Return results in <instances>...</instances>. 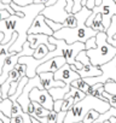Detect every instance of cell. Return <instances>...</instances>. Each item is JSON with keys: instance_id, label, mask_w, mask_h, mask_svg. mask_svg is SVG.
<instances>
[{"instance_id": "1", "label": "cell", "mask_w": 116, "mask_h": 123, "mask_svg": "<svg viewBox=\"0 0 116 123\" xmlns=\"http://www.w3.org/2000/svg\"><path fill=\"white\" fill-rule=\"evenodd\" d=\"M10 5L17 13L11 15L9 18L0 22V31L4 34V40L1 43H7L11 40L12 34L17 33L18 36L16 41L12 43V46L10 47V52L18 53L22 51L23 45L27 42L28 30L33 21L39 13H41V11L45 9V5L35 4V3L27 5V6H19L15 3H11Z\"/></svg>"}, {"instance_id": "2", "label": "cell", "mask_w": 116, "mask_h": 123, "mask_svg": "<svg viewBox=\"0 0 116 123\" xmlns=\"http://www.w3.org/2000/svg\"><path fill=\"white\" fill-rule=\"evenodd\" d=\"M77 13H79L77 27H75V28H62L58 31H54L52 36H54L56 39L64 40L67 43H74V42H84L85 43L90 37L96 36L98 31H96L91 27L86 25V21L91 16L92 10L87 9L86 6H82V9Z\"/></svg>"}, {"instance_id": "3", "label": "cell", "mask_w": 116, "mask_h": 123, "mask_svg": "<svg viewBox=\"0 0 116 123\" xmlns=\"http://www.w3.org/2000/svg\"><path fill=\"white\" fill-rule=\"evenodd\" d=\"M110 104L105 100L98 99L96 97H91V95H86L81 101L76 103L73 105V107L67 112V116L64 118V123H77V122H82L84 117L86 116V113L93 109L97 110L99 113H104L110 109Z\"/></svg>"}, {"instance_id": "4", "label": "cell", "mask_w": 116, "mask_h": 123, "mask_svg": "<svg viewBox=\"0 0 116 123\" xmlns=\"http://www.w3.org/2000/svg\"><path fill=\"white\" fill-rule=\"evenodd\" d=\"M97 48L86 49V54L90 58L91 64L94 67H102L116 55V47L108 42L106 31H98L96 35Z\"/></svg>"}, {"instance_id": "5", "label": "cell", "mask_w": 116, "mask_h": 123, "mask_svg": "<svg viewBox=\"0 0 116 123\" xmlns=\"http://www.w3.org/2000/svg\"><path fill=\"white\" fill-rule=\"evenodd\" d=\"M108 42L116 47V40L115 39H109L108 37ZM100 70H102L100 76H98V77H87V79H84V80L90 86H93L96 83H105L109 80H112V81L116 82V55L109 62V63L102 65Z\"/></svg>"}, {"instance_id": "6", "label": "cell", "mask_w": 116, "mask_h": 123, "mask_svg": "<svg viewBox=\"0 0 116 123\" xmlns=\"http://www.w3.org/2000/svg\"><path fill=\"white\" fill-rule=\"evenodd\" d=\"M65 7L67 0H57V3H54L53 5L45 6V9L41 11V15L57 23H64V21L69 16V12H67Z\"/></svg>"}, {"instance_id": "7", "label": "cell", "mask_w": 116, "mask_h": 123, "mask_svg": "<svg viewBox=\"0 0 116 123\" xmlns=\"http://www.w3.org/2000/svg\"><path fill=\"white\" fill-rule=\"evenodd\" d=\"M97 13H102V21L105 29L109 28L112 16H116V4L114 0H103L99 6H94L92 10V15L96 16Z\"/></svg>"}, {"instance_id": "8", "label": "cell", "mask_w": 116, "mask_h": 123, "mask_svg": "<svg viewBox=\"0 0 116 123\" xmlns=\"http://www.w3.org/2000/svg\"><path fill=\"white\" fill-rule=\"evenodd\" d=\"M29 98H30V101H36L50 111L53 110L54 100H53V98L51 97V94L48 93L47 89H39L38 87H35L30 91Z\"/></svg>"}, {"instance_id": "9", "label": "cell", "mask_w": 116, "mask_h": 123, "mask_svg": "<svg viewBox=\"0 0 116 123\" xmlns=\"http://www.w3.org/2000/svg\"><path fill=\"white\" fill-rule=\"evenodd\" d=\"M53 76H54V80L62 81L65 85H70L73 81L81 79L80 75L76 71H74L68 63H65L59 70H57L56 73H53Z\"/></svg>"}, {"instance_id": "10", "label": "cell", "mask_w": 116, "mask_h": 123, "mask_svg": "<svg viewBox=\"0 0 116 123\" xmlns=\"http://www.w3.org/2000/svg\"><path fill=\"white\" fill-rule=\"evenodd\" d=\"M65 63H67V60L62 55L51 58L50 60H46L45 63H42L38 67L36 74H40V73H56L57 70H59Z\"/></svg>"}, {"instance_id": "11", "label": "cell", "mask_w": 116, "mask_h": 123, "mask_svg": "<svg viewBox=\"0 0 116 123\" xmlns=\"http://www.w3.org/2000/svg\"><path fill=\"white\" fill-rule=\"evenodd\" d=\"M28 34H45V35H48V36H52L53 35V30L47 25L46 23V17L42 16L41 13H39L35 19L33 21L29 30H28Z\"/></svg>"}, {"instance_id": "12", "label": "cell", "mask_w": 116, "mask_h": 123, "mask_svg": "<svg viewBox=\"0 0 116 123\" xmlns=\"http://www.w3.org/2000/svg\"><path fill=\"white\" fill-rule=\"evenodd\" d=\"M27 41L29 42V46L35 49L39 45H46L51 51H54L56 49V45H52L48 41V35H45V34H28V37H27Z\"/></svg>"}, {"instance_id": "13", "label": "cell", "mask_w": 116, "mask_h": 123, "mask_svg": "<svg viewBox=\"0 0 116 123\" xmlns=\"http://www.w3.org/2000/svg\"><path fill=\"white\" fill-rule=\"evenodd\" d=\"M38 75L40 76V81H41V85H42L44 89L48 91L53 87H64L65 86L64 82L54 80L53 73H40Z\"/></svg>"}, {"instance_id": "14", "label": "cell", "mask_w": 116, "mask_h": 123, "mask_svg": "<svg viewBox=\"0 0 116 123\" xmlns=\"http://www.w3.org/2000/svg\"><path fill=\"white\" fill-rule=\"evenodd\" d=\"M76 73L80 75L81 79H87V77H98L102 75V70L100 67H94L91 63L85 64L82 69L76 70Z\"/></svg>"}, {"instance_id": "15", "label": "cell", "mask_w": 116, "mask_h": 123, "mask_svg": "<svg viewBox=\"0 0 116 123\" xmlns=\"http://www.w3.org/2000/svg\"><path fill=\"white\" fill-rule=\"evenodd\" d=\"M69 91H70V85H65L64 87H53L48 89V93L51 94L53 100H59V99H64L65 94Z\"/></svg>"}, {"instance_id": "16", "label": "cell", "mask_w": 116, "mask_h": 123, "mask_svg": "<svg viewBox=\"0 0 116 123\" xmlns=\"http://www.w3.org/2000/svg\"><path fill=\"white\" fill-rule=\"evenodd\" d=\"M33 104H34V111H33V113L30 115L32 117L36 118L38 121H40V119H41V118H44V117H47V115H48V111H50V110L45 109L42 105H40V104H39V103H36V101H33Z\"/></svg>"}, {"instance_id": "17", "label": "cell", "mask_w": 116, "mask_h": 123, "mask_svg": "<svg viewBox=\"0 0 116 123\" xmlns=\"http://www.w3.org/2000/svg\"><path fill=\"white\" fill-rule=\"evenodd\" d=\"M69 97H73V98H74V101H75V104H76V103L81 101V100L86 97V93H84L82 91H80V89H77V88L70 86V91L65 94L64 99H65V98H69Z\"/></svg>"}, {"instance_id": "18", "label": "cell", "mask_w": 116, "mask_h": 123, "mask_svg": "<svg viewBox=\"0 0 116 123\" xmlns=\"http://www.w3.org/2000/svg\"><path fill=\"white\" fill-rule=\"evenodd\" d=\"M79 24V13H69V16L67 17V19L63 23L64 28H75Z\"/></svg>"}, {"instance_id": "19", "label": "cell", "mask_w": 116, "mask_h": 123, "mask_svg": "<svg viewBox=\"0 0 116 123\" xmlns=\"http://www.w3.org/2000/svg\"><path fill=\"white\" fill-rule=\"evenodd\" d=\"M11 106H12V100L10 98L7 99H0V111L4 112L5 116L11 118Z\"/></svg>"}, {"instance_id": "20", "label": "cell", "mask_w": 116, "mask_h": 123, "mask_svg": "<svg viewBox=\"0 0 116 123\" xmlns=\"http://www.w3.org/2000/svg\"><path fill=\"white\" fill-rule=\"evenodd\" d=\"M91 28L96 31H106L105 27L103 25V21H102V13H97L94 19L91 23Z\"/></svg>"}, {"instance_id": "21", "label": "cell", "mask_w": 116, "mask_h": 123, "mask_svg": "<svg viewBox=\"0 0 116 123\" xmlns=\"http://www.w3.org/2000/svg\"><path fill=\"white\" fill-rule=\"evenodd\" d=\"M48 52H50V49H48V47H47L46 45H39V46L34 49L33 57H34L35 59H42V58H45V57L48 54Z\"/></svg>"}, {"instance_id": "22", "label": "cell", "mask_w": 116, "mask_h": 123, "mask_svg": "<svg viewBox=\"0 0 116 123\" xmlns=\"http://www.w3.org/2000/svg\"><path fill=\"white\" fill-rule=\"evenodd\" d=\"M28 81H29V77H27V76H24V77H22V79H21V81H19V83H18V87H17L16 93H15L13 95L9 97L12 101H16V100H17V98H18V97L21 95V93L23 92V88H24V86L28 83Z\"/></svg>"}, {"instance_id": "23", "label": "cell", "mask_w": 116, "mask_h": 123, "mask_svg": "<svg viewBox=\"0 0 116 123\" xmlns=\"http://www.w3.org/2000/svg\"><path fill=\"white\" fill-rule=\"evenodd\" d=\"M110 117H116V107H110L106 112L100 113V115H99V117L97 118L96 123H103V122L108 121Z\"/></svg>"}, {"instance_id": "24", "label": "cell", "mask_w": 116, "mask_h": 123, "mask_svg": "<svg viewBox=\"0 0 116 123\" xmlns=\"http://www.w3.org/2000/svg\"><path fill=\"white\" fill-rule=\"evenodd\" d=\"M99 115H100V113H99L97 110L91 109V110L86 113V116L84 117L82 123H96V121H97V118L99 117Z\"/></svg>"}, {"instance_id": "25", "label": "cell", "mask_w": 116, "mask_h": 123, "mask_svg": "<svg viewBox=\"0 0 116 123\" xmlns=\"http://www.w3.org/2000/svg\"><path fill=\"white\" fill-rule=\"evenodd\" d=\"M70 86H73V87H75V88H77V89L82 91L84 93H86V92H87V89H88V87H90V85H88L84 79H79V80L73 81V82L70 83Z\"/></svg>"}, {"instance_id": "26", "label": "cell", "mask_w": 116, "mask_h": 123, "mask_svg": "<svg viewBox=\"0 0 116 123\" xmlns=\"http://www.w3.org/2000/svg\"><path fill=\"white\" fill-rule=\"evenodd\" d=\"M75 104V101H74V98L73 97H69V98H65L64 100H63V104H62V110L61 111H65V112H68L71 107H73V105Z\"/></svg>"}, {"instance_id": "27", "label": "cell", "mask_w": 116, "mask_h": 123, "mask_svg": "<svg viewBox=\"0 0 116 123\" xmlns=\"http://www.w3.org/2000/svg\"><path fill=\"white\" fill-rule=\"evenodd\" d=\"M103 97L110 104L111 107H116V94H110V93H108V92L104 91L103 92Z\"/></svg>"}, {"instance_id": "28", "label": "cell", "mask_w": 116, "mask_h": 123, "mask_svg": "<svg viewBox=\"0 0 116 123\" xmlns=\"http://www.w3.org/2000/svg\"><path fill=\"white\" fill-rule=\"evenodd\" d=\"M4 4H11V3H15L19 6H27V5H30L34 3V0H1Z\"/></svg>"}, {"instance_id": "29", "label": "cell", "mask_w": 116, "mask_h": 123, "mask_svg": "<svg viewBox=\"0 0 116 123\" xmlns=\"http://www.w3.org/2000/svg\"><path fill=\"white\" fill-rule=\"evenodd\" d=\"M46 23H47V25L53 30V33H54V31H58L59 29H62V28H64V27H63V23H57V22H54V21H52V19H48V18H46Z\"/></svg>"}, {"instance_id": "30", "label": "cell", "mask_w": 116, "mask_h": 123, "mask_svg": "<svg viewBox=\"0 0 116 123\" xmlns=\"http://www.w3.org/2000/svg\"><path fill=\"white\" fill-rule=\"evenodd\" d=\"M92 48H97V41H96V36L90 37L86 42H85V49H92Z\"/></svg>"}, {"instance_id": "31", "label": "cell", "mask_w": 116, "mask_h": 123, "mask_svg": "<svg viewBox=\"0 0 116 123\" xmlns=\"http://www.w3.org/2000/svg\"><path fill=\"white\" fill-rule=\"evenodd\" d=\"M82 3L84 0H73V9H71V13H76L82 9Z\"/></svg>"}, {"instance_id": "32", "label": "cell", "mask_w": 116, "mask_h": 123, "mask_svg": "<svg viewBox=\"0 0 116 123\" xmlns=\"http://www.w3.org/2000/svg\"><path fill=\"white\" fill-rule=\"evenodd\" d=\"M57 112L51 110L48 111V115H47V123H56L57 122Z\"/></svg>"}, {"instance_id": "33", "label": "cell", "mask_w": 116, "mask_h": 123, "mask_svg": "<svg viewBox=\"0 0 116 123\" xmlns=\"http://www.w3.org/2000/svg\"><path fill=\"white\" fill-rule=\"evenodd\" d=\"M63 100L64 99H59V100H54L53 103V111H56L57 113L62 110V104H63Z\"/></svg>"}, {"instance_id": "34", "label": "cell", "mask_w": 116, "mask_h": 123, "mask_svg": "<svg viewBox=\"0 0 116 123\" xmlns=\"http://www.w3.org/2000/svg\"><path fill=\"white\" fill-rule=\"evenodd\" d=\"M67 116V112L65 111H59L57 115V122L56 123H64V118Z\"/></svg>"}, {"instance_id": "35", "label": "cell", "mask_w": 116, "mask_h": 123, "mask_svg": "<svg viewBox=\"0 0 116 123\" xmlns=\"http://www.w3.org/2000/svg\"><path fill=\"white\" fill-rule=\"evenodd\" d=\"M10 123H24V118L22 116H13L11 117Z\"/></svg>"}, {"instance_id": "36", "label": "cell", "mask_w": 116, "mask_h": 123, "mask_svg": "<svg viewBox=\"0 0 116 123\" xmlns=\"http://www.w3.org/2000/svg\"><path fill=\"white\" fill-rule=\"evenodd\" d=\"M10 16H11V13L7 12L6 10H0V22L4 21V19H6V18H9Z\"/></svg>"}, {"instance_id": "37", "label": "cell", "mask_w": 116, "mask_h": 123, "mask_svg": "<svg viewBox=\"0 0 116 123\" xmlns=\"http://www.w3.org/2000/svg\"><path fill=\"white\" fill-rule=\"evenodd\" d=\"M96 6V0H87V3H86V7L90 9V10H93Z\"/></svg>"}, {"instance_id": "38", "label": "cell", "mask_w": 116, "mask_h": 123, "mask_svg": "<svg viewBox=\"0 0 116 123\" xmlns=\"http://www.w3.org/2000/svg\"><path fill=\"white\" fill-rule=\"evenodd\" d=\"M33 111H34V104H33V101H30V104H29V106H28V113L32 115Z\"/></svg>"}, {"instance_id": "39", "label": "cell", "mask_w": 116, "mask_h": 123, "mask_svg": "<svg viewBox=\"0 0 116 123\" xmlns=\"http://www.w3.org/2000/svg\"><path fill=\"white\" fill-rule=\"evenodd\" d=\"M47 1H48V0H34V3H35V4H44L45 6H46Z\"/></svg>"}, {"instance_id": "40", "label": "cell", "mask_w": 116, "mask_h": 123, "mask_svg": "<svg viewBox=\"0 0 116 123\" xmlns=\"http://www.w3.org/2000/svg\"><path fill=\"white\" fill-rule=\"evenodd\" d=\"M54 3H57V0H48L47 4H46V6H51V5H53Z\"/></svg>"}, {"instance_id": "41", "label": "cell", "mask_w": 116, "mask_h": 123, "mask_svg": "<svg viewBox=\"0 0 116 123\" xmlns=\"http://www.w3.org/2000/svg\"><path fill=\"white\" fill-rule=\"evenodd\" d=\"M32 123H41V122H39L36 118H34V117H32Z\"/></svg>"}, {"instance_id": "42", "label": "cell", "mask_w": 116, "mask_h": 123, "mask_svg": "<svg viewBox=\"0 0 116 123\" xmlns=\"http://www.w3.org/2000/svg\"><path fill=\"white\" fill-rule=\"evenodd\" d=\"M102 1H103V0H96V6H99L102 4Z\"/></svg>"}, {"instance_id": "43", "label": "cell", "mask_w": 116, "mask_h": 123, "mask_svg": "<svg viewBox=\"0 0 116 123\" xmlns=\"http://www.w3.org/2000/svg\"><path fill=\"white\" fill-rule=\"evenodd\" d=\"M112 39H115V40H116V34H115V35H114V37H112Z\"/></svg>"}, {"instance_id": "44", "label": "cell", "mask_w": 116, "mask_h": 123, "mask_svg": "<svg viewBox=\"0 0 116 123\" xmlns=\"http://www.w3.org/2000/svg\"><path fill=\"white\" fill-rule=\"evenodd\" d=\"M114 1H115V4H116V0H114Z\"/></svg>"}, {"instance_id": "45", "label": "cell", "mask_w": 116, "mask_h": 123, "mask_svg": "<svg viewBox=\"0 0 116 123\" xmlns=\"http://www.w3.org/2000/svg\"><path fill=\"white\" fill-rule=\"evenodd\" d=\"M77 123H82V122H77Z\"/></svg>"}]
</instances>
